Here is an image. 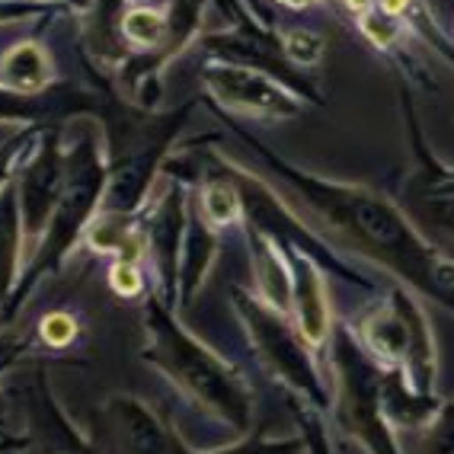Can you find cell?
<instances>
[{
    "label": "cell",
    "instance_id": "cell-1",
    "mask_svg": "<svg viewBox=\"0 0 454 454\" xmlns=\"http://www.w3.org/2000/svg\"><path fill=\"white\" fill-rule=\"evenodd\" d=\"M266 157L342 244L378 260L394 276L454 310V262L406 221L397 205L365 186L310 176L298 167L276 160L272 154Z\"/></svg>",
    "mask_w": 454,
    "mask_h": 454
},
{
    "label": "cell",
    "instance_id": "cell-2",
    "mask_svg": "<svg viewBox=\"0 0 454 454\" xmlns=\"http://www.w3.org/2000/svg\"><path fill=\"white\" fill-rule=\"evenodd\" d=\"M145 340V358L160 368L179 390H186L195 403L234 426L237 432L250 429L253 397L244 378L205 342L195 340L160 301H147Z\"/></svg>",
    "mask_w": 454,
    "mask_h": 454
},
{
    "label": "cell",
    "instance_id": "cell-3",
    "mask_svg": "<svg viewBox=\"0 0 454 454\" xmlns=\"http://www.w3.org/2000/svg\"><path fill=\"white\" fill-rule=\"evenodd\" d=\"M333 362L340 374V416L342 426L372 454H400L397 442L384 422V374L374 365L365 346H358L349 330L336 333Z\"/></svg>",
    "mask_w": 454,
    "mask_h": 454
},
{
    "label": "cell",
    "instance_id": "cell-4",
    "mask_svg": "<svg viewBox=\"0 0 454 454\" xmlns=\"http://www.w3.org/2000/svg\"><path fill=\"white\" fill-rule=\"evenodd\" d=\"M362 342L368 356H374L381 365L410 374L422 397L429 394V381L435 374L432 336L422 310L403 292H394L387 304H378L362 320Z\"/></svg>",
    "mask_w": 454,
    "mask_h": 454
},
{
    "label": "cell",
    "instance_id": "cell-5",
    "mask_svg": "<svg viewBox=\"0 0 454 454\" xmlns=\"http://www.w3.org/2000/svg\"><path fill=\"white\" fill-rule=\"evenodd\" d=\"M234 304L244 317V326L250 333V342L256 346L260 358L272 368L276 378H282L288 387H294L298 394H304L308 400L324 406L326 390L320 374H317L314 362H310L308 342L298 330L288 326V320L282 317V310L272 308L269 301L253 298L244 288H234Z\"/></svg>",
    "mask_w": 454,
    "mask_h": 454
},
{
    "label": "cell",
    "instance_id": "cell-6",
    "mask_svg": "<svg viewBox=\"0 0 454 454\" xmlns=\"http://www.w3.org/2000/svg\"><path fill=\"white\" fill-rule=\"evenodd\" d=\"M99 189H103V170H99L97 157L90 154V147H83L81 154H77V163H74L71 179H67L65 189H61V199H58V208H55V221L49 224V237H45V244L39 247V256H35V260L29 262V269H26V278L20 282L17 294L10 298L7 317L17 314L23 298L29 294V288L42 278V272L55 269L58 262L67 256V250H71V244L77 240V234L87 227L93 202L99 199Z\"/></svg>",
    "mask_w": 454,
    "mask_h": 454
},
{
    "label": "cell",
    "instance_id": "cell-7",
    "mask_svg": "<svg viewBox=\"0 0 454 454\" xmlns=\"http://www.w3.org/2000/svg\"><path fill=\"white\" fill-rule=\"evenodd\" d=\"M20 397L26 403V435L17 445L23 454H99L90 438L74 429V422L55 400L45 365H33V372L23 378Z\"/></svg>",
    "mask_w": 454,
    "mask_h": 454
},
{
    "label": "cell",
    "instance_id": "cell-8",
    "mask_svg": "<svg viewBox=\"0 0 454 454\" xmlns=\"http://www.w3.org/2000/svg\"><path fill=\"white\" fill-rule=\"evenodd\" d=\"M205 81L221 103H227L231 109H240V113L269 115V119H294L304 109V99L298 93L272 81L269 74L253 71V67H211L205 74Z\"/></svg>",
    "mask_w": 454,
    "mask_h": 454
},
{
    "label": "cell",
    "instance_id": "cell-9",
    "mask_svg": "<svg viewBox=\"0 0 454 454\" xmlns=\"http://www.w3.org/2000/svg\"><path fill=\"white\" fill-rule=\"evenodd\" d=\"M65 179H61V167H58L55 147H45L39 157L33 160V167L23 173V186H20V215H23L26 234L20 240V253H29L35 247V240L42 237L49 215L58 208Z\"/></svg>",
    "mask_w": 454,
    "mask_h": 454
},
{
    "label": "cell",
    "instance_id": "cell-10",
    "mask_svg": "<svg viewBox=\"0 0 454 454\" xmlns=\"http://www.w3.org/2000/svg\"><path fill=\"white\" fill-rule=\"evenodd\" d=\"M292 304L298 310V333L308 346H320L330 333V304L320 272L314 269L310 256L292 250Z\"/></svg>",
    "mask_w": 454,
    "mask_h": 454
},
{
    "label": "cell",
    "instance_id": "cell-11",
    "mask_svg": "<svg viewBox=\"0 0 454 454\" xmlns=\"http://www.w3.org/2000/svg\"><path fill=\"white\" fill-rule=\"evenodd\" d=\"M0 77H4V83L10 90H17V93H39L51 77V61L39 45L20 42L0 61Z\"/></svg>",
    "mask_w": 454,
    "mask_h": 454
},
{
    "label": "cell",
    "instance_id": "cell-12",
    "mask_svg": "<svg viewBox=\"0 0 454 454\" xmlns=\"http://www.w3.org/2000/svg\"><path fill=\"white\" fill-rule=\"evenodd\" d=\"M122 35L135 45V49H157L167 39V20L157 10L138 7L125 13L122 20Z\"/></svg>",
    "mask_w": 454,
    "mask_h": 454
},
{
    "label": "cell",
    "instance_id": "cell-13",
    "mask_svg": "<svg viewBox=\"0 0 454 454\" xmlns=\"http://www.w3.org/2000/svg\"><path fill=\"white\" fill-rule=\"evenodd\" d=\"M202 211L208 227L231 224L237 218V211H240V195L227 179H211L202 192Z\"/></svg>",
    "mask_w": 454,
    "mask_h": 454
},
{
    "label": "cell",
    "instance_id": "cell-14",
    "mask_svg": "<svg viewBox=\"0 0 454 454\" xmlns=\"http://www.w3.org/2000/svg\"><path fill=\"white\" fill-rule=\"evenodd\" d=\"M282 51L298 65H317L324 58V39L310 29H292V33H285Z\"/></svg>",
    "mask_w": 454,
    "mask_h": 454
},
{
    "label": "cell",
    "instance_id": "cell-15",
    "mask_svg": "<svg viewBox=\"0 0 454 454\" xmlns=\"http://www.w3.org/2000/svg\"><path fill=\"white\" fill-rule=\"evenodd\" d=\"M301 442H266V438H250L244 445L224 448V451H205V454H298ZM179 454H202L192 451L189 445L179 448Z\"/></svg>",
    "mask_w": 454,
    "mask_h": 454
},
{
    "label": "cell",
    "instance_id": "cell-16",
    "mask_svg": "<svg viewBox=\"0 0 454 454\" xmlns=\"http://www.w3.org/2000/svg\"><path fill=\"white\" fill-rule=\"evenodd\" d=\"M109 285H113V288L122 294V298H135V294L145 292V282H141L138 262H125V260L115 262L113 272H109Z\"/></svg>",
    "mask_w": 454,
    "mask_h": 454
},
{
    "label": "cell",
    "instance_id": "cell-17",
    "mask_svg": "<svg viewBox=\"0 0 454 454\" xmlns=\"http://www.w3.org/2000/svg\"><path fill=\"white\" fill-rule=\"evenodd\" d=\"M42 336H45L49 346H67V342H74V336H77V324H74L71 314L55 310V314H49L42 320Z\"/></svg>",
    "mask_w": 454,
    "mask_h": 454
},
{
    "label": "cell",
    "instance_id": "cell-18",
    "mask_svg": "<svg viewBox=\"0 0 454 454\" xmlns=\"http://www.w3.org/2000/svg\"><path fill=\"white\" fill-rule=\"evenodd\" d=\"M426 218L435 221L438 231H445V234L454 237V199H432L426 205Z\"/></svg>",
    "mask_w": 454,
    "mask_h": 454
},
{
    "label": "cell",
    "instance_id": "cell-19",
    "mask_svg": "<svg viewBox=\"0 0 454 454\" xmlns=\"http://www.w3.org/2000/svg\"><path fill=\"white\" fill-rule=\"evenodd\" d=\"M35 13L33 4H23V0H0V23H13V20H23Z\"/></svg>",
    "mask_w": 454,
    "mask_h": 454
},
{
    "label": "cell",
    "instance_id": "cell-20",
    "mask_svg": "<svg viewBox=\"0 0 454 454\" xmlns=\"http://www.w3.org/2000/svg\"><path fill=\"white\" fill-rule=\"evenodd\" d=\"M17 352H20V346L10 336H0V368H7V365H13L17 362Z\"/></svg>",
    "mask_w": 454,
    "mask_h": 454
},
{
    "label": "cell",
    "instance_id": "cell-21",
    "mask_svg": "<svg viewBox=\"0 0 454 454\" xmlns=\"http://www.w3.org/2000/svg\"><path fill=\"white\" fill-rule=\"evenodd\" d=\"M285 7H294V10H301V7H310L314 0H282Z\"/></svg>",
    "mask_w": 454,
    "mask_h": 454
},
{
    "label": "cell",
    "instance_id": "cell-22",
    "mask_svg": "<svg viewBox=\"0 0 454 454\" xmlns=\"http://www.w3.org/2000/svg\"><path fill=\"white\" fill-rule=\"evenodd\" d=\"M4 422H7V397L0 394V426H4Z\"/></svg>",
    "mask_w": 454,
    "mask_h": 454
}]
</instances>
